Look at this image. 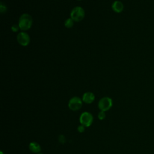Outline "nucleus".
I'll list each match as a JSON object with an SVG mask.
<instances>
[{"mask_svg":"<svg viewBox=\"0 0 154 154\" xmlns=\"http://www.w3.org/2000/svg\"><path fill=\"white\" fill-rule=\"evenodd\" d=\"M32 18L28 13L22 14L19 19L18 25L22 31H26L31 28L32 25Z\"/></svg>","mask_w":154,"mask_h":154,"instance_id":"f257e3e1","label":"nucleus"},{"mask_svg":"<svg viewBox=\"0 0 154 154\" xmlns=\"http://www.w3.org/2000/svg\"><path fill=\"white\" fill-rule=\"evenodd\" d=\"M85 16L84 10L79 6L74 7L70 13V18L75 22L81 21Z\"/></svg>","mask_w":154,"mask_h":154,"instance_id":"f03ea898","label":"nucleus"},{"mask_svg":"<svg viewBox=\"0 0 154 154\" xmlns=\"http://www.w3.org/2000/svg\"><path fill=\"white\" fill-rule=\"evenodd\" d=\"M112 106V100L109 97H103L101 98L98 102V107L100 111H106Z\"/></svg>","mask_w":154,"mask_h":154,"instance_id":"7ed1b4c3","label":"nucleus"},{"mask_svg":"<svg viewBox=\"0 0 154 154\" xmlns=\"http://www.w3.org/2000/svg\"><path fill=\"white\" fill-rule=\"evenodd\" d=\"M80 123L85 127H89L93 122V115L89 112H82L79 117Z\"/></svg>","mask_w":154,"mask_h":154,"instance_id":"20e7f679","label":"nucleus"},{"mask_svg":"<svg viewBox=\"0 0 154 154\" xmlns=\"http://www.w3.org/2000/svg\"><path fill=\"white\" fill-rule=\"evenodd\" d=\"M82 100L78 96H74L72 97L68 103V106L69 109L74 111L79 110L82 105Z\"/></svg>","mask_w":154,"mask_h":154,"instance_id":"39448f33","label":"nucleus"},{"mask_svg":"<svg viewBox=\"0 0 154 154\" xmlns=\"http://www.w3.org/2000/svg\"><path fill=\"white\" fill-rule=\"evenodd\" d=\"M17 42L23 46H26L30 42V37L25 32H20L17 35Z\"/></svg>","mask_w":154,"mask_h":154,"instance_id":"423d86ee","label":"nucleus"},{"mask_svg":"<svg viewBox=\"0 0 154 154\" xmlns=\"http://www.w3.org/2000/svg\"><path fill=\"white\" fill-rule=\"evenodd\" d=\"M94 99H95L94 94L92 92H90V91H87L84 93L82 98V101L85 103H88V104H90L93 102Z\"/></svg>","mask_w":154,"mask_h":154,"instance_id":"0eeeda50","label":"nucleus"},{"mask_svg":"<svg viewBox=\"0 0 154 154\" xmlns=\"http://www.w3.org/2000/svg\"><path fill=\"white\" fill-rule=\"evenodd\" d=\"M123 8L124 5L123 3L120 1H115L112 4V10L117 13H121L123 10Z\"/></svg>","mask_w":154,"mask_h":154,"instance_id":"6e6552de","label":"nucleus"},{"mask_svg":"<svg viewBox=\"0 0 154 154\" xmlns=\"http://www.w3.org/2000/svg\"><path fill=\"white\" fill-rule=\"evenodd\" d=\"M29 149L32 153H40L42 149L40 145L38 143L36 142H31L29 144Z\"/></svg>","mask_w":154,"mask_h":154,"instance_id":"1a4fd4ad","label":"nucleus"},{"mask_svg":"<svg viewBox=\"0 0 154 154\" xmlns=\"http://www.w3.org/2000/svg\"><path fill=\"white\" fill-rule=\"evenodd\" d=\"M74 20L72 18L67 19L64 22V25L67 28H70L73 26Z\"/></svg>","mask_w":154,"mask_h":154,"instance_id":"9d476101","label":"nucleus"},{"mask_svg":"<svg viewBox=\"0 0 154 154\" xmlns=\"http://www.w3.org/2000/svg\"><path fill=\"white\" fill-rule=\"evenodd\" d=\"M7 10V6L2 2H1V4H0V11H1V13L3 14V13H5Z\"/></svg>","mask_w":154,"mask_h":154,"instance_id":"9b49d317","label":"nucleus"},{"mask_svg":"<svg viewBox=\"0 0 154 154\" xmlns=\"http://www.w3.org/2000/svg\"><path fill=\"white\" fill-rule=\"evenodd\" d=\"M97 117H98V119L100 120H103L105 117H106V115H105V111H100L98 113V115H97Z\"/></svg>","mask_w":154,"mask_h":154,"instance_id":"f8f14e48","label":"nucleus"},{"mask_svg":"<svg viewBox=\"0 0 154 154\" xmlns=\"http://www.w3.org/2000/svg\"><path fill=\"white\" fill-rule=\"evenodd\" d=\"M58 141L60 143L64 144L66 142V138L63 135H60L58 136Z\"/></svg>","mask_w":154,"mask_h":154,"instance_id":"ddd939ff","label":"nucleus"},{"mask_svg":"<svg viewBox=\"0 0 154 154\" xmlns=\"http://www.w3.org/2000/svg\"><path fill=\"white\" fill-rule=\"evenodd\" d=\"M85 126H84V125H79V126H78L77 130H78V131L79 132L82 133V132H84L85 131Z\"/></svg>","mask_w":154,"mask_h":154,"instance_id":"4468645a","label":"nucleus"},{"mask_svg":"<svg viewBox=\"0 0 154 154\" xmlns=\"http://www.w3.org/2000/svg\"><path fill=\"white\" fill-rule=\"evenodd\" d=\"M11 29L13 32H17V31H18L19 29H20V28H19V26L18 25H12Z\"/></svg>","mask_w":154,"mask_h":154,"instance_id":"2eb2a0df","label":"nucleus"},{"mask_svg":"<svg viewBox=\"0 0 154 154\" xmlns=\"http://www.w3.org/2000/svg\"><path fill=\"white\" fill-rule=\"evenodd\" d=\"M0 154H4V153H3L2 152H0Z\"/></svg>","mask_w":154,"mask_h":154,"instance_id":"dca6fc26","label":"nucleus"},{"mask_svg":"<svg viewBox=\"0 0 154 154\" xmlns=\"http://www.w3.org/2000/svg\"><path fill=\"white\" fill-rule=\"evenodd\" d=\"M37 154H43V153H37Z\"/></svg>","mask_w":154,"mask_h":154,"instance_id":"f3484780","label":"nucleus"},{"mask_svg":"<svg viewBox=\"0 0 154 154\" xmlns=\"http://www.w3.org/2000/svg\"><path fill=\"white\" fill-rule=\"evenodd\" d=\"M78 1H81V0H78Z\"/></svg>","mask_w":154,"mask_h":154,"instance_id":"a211bd4d","label":"nucleus"}]
</instances>
